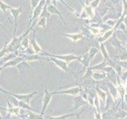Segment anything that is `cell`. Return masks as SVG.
<instances>
[{
  "label": "cell",
  "instance_id": "44dd1931",
  "mask_svg": "<svg viewBox=\"0 0 127 119\" xmlns=\"http://www.w3.org/2000/svg\"><path fill=\"white\" fill-rule=\"evenodd\" d=\"M28 119H42V117L36 114H32L29 112L28 114Z\"/></svg>",
  "mask_w": 127,
  "mask_h": 119
},
{
  "label": "cell",
  "instance_id": "4fadbf2b",
  "mask_svg": "<svg viewBox=\"0 0 127 119\" xmlns=\"http://www.w3.org/2000/svg\"><path fill=\"white\" fill-rule=\"evenodd\" d=\"M12 7L10 6H9L8 4H6V2H4L2 0H0V9H1V10L4 13V14L6 16H7V14H6V11L8 10H10Z\"/></svg>",
  "mask_w": 127,
  "mask_h": 119
},
{
  "label": "cell",
  "instance_id": "484cf974",
  "mask_svg": "<svg viewBox=\"0 0 127 119\" xmlns=\"http://www.w3.org/2000/svg\"><path fill=\"white\" fill-rule=\"evenodd\" d=\"M6 46H7V42L6 43V45H4V47H3L1 51H0V58H2V56H4L6 55V53H7V52H8Z\"/></svg>",
  "mask_w": 127,
  "mask_h": 119
},
{
  "label": "cell",
  "instance_id": "ac0fdd59",
  "mask_svg": "<svg viewBox=\"0 0 127 119\" xmlns=\"http://www.w3.org/2000/svg\"><path fill=\"white\" fill-rule=\"evenodd\" d=\"M100 50H101V52H102V54L104 57V59L105 60H108V53H107V49H106V48H105L104 45H103V43H101L100 44Z\"/></svg>",
  "mask_w": 127,
  "mask_h": 119
},
{
  "label": "cell",
  "instance_id": "d590c367",
  "mask_svg": "<svg viewBox=\"0 0 127 119\" xmlns=\"http://www.w3.org/2000/svg\"><path fill=\"white\" fill-rule=\"evenodd\" d=\"M0 119H2V116L1 115H0Z\"/></svg>",
  "mask_w": 127,
  "mask_h": 119
},
{
  "label": "cell",
  "instance_id": "4316f807",
  "mask_svg": "<svg viewBox=\"0 0 127 119\" xmlns=\"http://www.w3.org/2000/svg\"><path fill=\"white\" fill-rule=\"evenodd\" d=\"M18 106L20 107H23V108H27V109H29V110H31V111H34L31 108V107H29V105L27 104V103H25L24 102H22V101H20L19 103H18Z\"/></svg>",
  "mask_w": 127,
  "mask_h": 119
},
{
  "label": "cell",
  "instance_id": "f546056e",
  "mask_svg": "<svg viewBox=\"0 0 127 119\" xmlns=\"http://www.w3.org/2000/svg\"><path fill=\"white\" fill-rule=\"evenodd\" d=\"M119 64H120V66H122V67H123V68L127 69V60H126V61H120Z\"/></svg>",
  "mask_w": 127,
  "mask_h": 119
},
{
  "label": "cell",
  "instance_id": "74e56055",
  "mask_svg": "<svg viewBox=\"0 0 127 119\" xmlns=\"http://www.w3.org/2000/svg\"><path fill=\"white\" fill-rule=\"evenodd\" d=\"M119 119H122V118H119Z\"/></svg>",
  "mask_w": 127,
  "mask_h": 119
},
{
  "label": "cell",
  "instance_id": "7c38bea8",
  "mask_svg": "<svg viewBox=\"0 0 127 119\" xmlns=\"http://www.w3.org/2000/svg\"><path fill=\"white\" fill-rule=\"evenodd\" d=\"M113 32H114V29H111L107 30V31H106V33H105L101 37L99 38V42L100 44L103 43V41H105L106 40H107L109 37L111 36V35L113 34Z\"/></svg>",
  "mask_w": 127,
  "mask_h": 119
},
{
  "label": "cell",
  "instance_id": "e575fe53",
  "mask_svg": "<svg viewBox=\"0 0 127 119\" xmlns=\"http://www.w3.org/2000/svg\"><path fill=\"white\" fill-rule=\"evenodd\" d=\"M2 67H0V72H1V71H2Z\"/></svg>",
  "mask_w": 127,
  "mask_h": 119
},
{
  "label": "cell",
  "instance_id": "ba28073f",
  "mask_svg": "<svg viewBox=\"0 0 127 119\" xmlns=\"http://www.w3.org/2000/svg\"><path fill=\"white\" fill-rule=\"evenodd\" d=\"M63 36L68 37L69 39H70L73 42H77L79 40L82 39L84 37V35L83 33H73V34H68V33H63Z\"/></svg>",
  "mask_w": 127,
  "mask_h": 119
},
{
  "label": "cell",
  "instance_id": "52a82bcc",
  "mask_svg": "<svg viewBox=\"0 0 127 119\" xmlns=\"http://www.w3.org/2000/svg\"><path fill=\"white\" fill-rule=\"evenodd\" d=\"M51 60L53 61V62L58 66L59 68H61L63 71H65L67 72L68 71V68H67V63L65 62V61L62 60H59V59H57V58H55V57H52L51 56Z\"/></svg>",
  "mask_w": 127,
  "mask_h": 119
},
{
  "label": "cell",
  "instance_id": "6da1fadb",
  "mask_svg": "<svg viewBox=\"0 0 127 119\" xmlns=\"http://www.w3.org/2000/svg\"><path fill=\"white\" fill-rule=\"evenodd\" d=\"M36 94V91H34L32 92V93H30V94H24V95H15V94H10V95L14 97V98H16L17 100L19 101H22V102L27 103L29 105V103H30V100H31V99L32 98V97Z\"/></svg>",
  "mask_w": 127,
  "mask_h": 119
},
{
  "label": "cell",
  "instance_id": "5b68a950",
  "mask_svg": "<svg viewBox=\"0 0 127 119\" xmlns=\"http://www.w3.org/2000/svg\"><path fill=\"white\" fill-rule=\"evenodd\" d=\"M43 2H46V0H41L40 4H39V5L33 10L31 21L36 19L37 17H39V16H40L41 13L43 11V7H44V6H43Z\"/></svg>",
  "mask_w": 127,
  "mask_h": 119
},
{
  "label": "cell",
  "instance_id": "d6a6232c",
  "mask_svg": "<svg viewBox=\"0 0 127 119\" xmlns=\"http://www.w3.org/2000/svg\"><path fill=\"white\" fill-rule=\"evenodd\" d=\"M0 91L1 92H2V93H5V94H8V95H10V93H9V92H6V91H3L1 87H0Z\"/></svg>",
  "mask_w": 127,
  "mask_h": 119
},
{
  "label": "cell",
  "instance_id": "cb8c5ba5",
  "mask_svg": "<svg viewBox=\"0 0 127 119\" xmlns=\"http://www.w3.org/2000/svg\"><path fill=\"white\" fill-rule=\"evenodd\" d=\"M29 45V38L28 37H25L23 39V41H21V47L22 48H26Z\"/></svg>",
  "mask_w": 127,
  "mask_h": 119
},
{
  "label": "cell",
  "instance_id": "9c48e42d",
  "mask_svg": "<svg viewBox=\"0 0 127 119\" xmlns=\"http://www.w3.org/2000/svg\"><path fill=\"white\" fill-rule=\"evenodd\" d=\"M23 60L22 58H21V57H15V58L12 59L10 60H9L7 63H6L2 66V68H6V67H10V66H16L18 64H20L21 61Z\"/></svg>",
  "mask_w": 127,
  "mask_h": 119
},
{
  "label": "cell",
  "instance_id": "5bb4252c",
  "mask_svg": "<svg viewBox=\"0 0 127 119\" xmlns=\"http://www.w3.org/2000/svg\"><path fill=\"white\" fill-rule=\"evenodd\" d=\"M80 92V88L79 87H73V88H71V89H68L66 91H62L60 92V93H63V94H70V95H77L78 93Z\"/></svg>",
  "mask_w": 127,
  "mask_h": 119
},
{
  "label": "cell",
  "instance_id": "277c9868",
  "mask_svg": "<svg viewBox=\"0 0 127 119\" xmlns=\"http://www.w3.org/2000/svg\"><path fill=\"white\" fill-rule=\"evenodd\" d=\"M47 6V10L49 11V13L51 14H55V15H58L59 17H60V19L62 20V21L63 22L64 25L65 26H66V24H65V21L64 20L63 18V17L62 15V14L59 12V10H58V8H57L54 4H50V5H48V6Z\"/></svg>",
  "mask_w": 127,
  "mask_h": 119
},
{
  "label": "cell",
  "instance_id": "83f0119b",
  "mask_svg": "<svg viewBox=\"0 0 127 119\" xmlns=\"http://www.w3.org/2000/svg\"><path fill=\"white\" fill-rule=\"evenodd\" d=\"M40 0H31V6L32 10H34V9L40 4Z\"/></svg>",
  "mask_w": 127,
  "mask_h": 119
},
{
  "label": "cell",
  "instance_id": "8992f818",
  "mask_svg": "<svg viewBox=\"0 0 127 119\" xmlns=\"http://www.w3.org/2000/svg\"><path fill=\"white\" fill-rule=\"evenodd\" d=\"M44 98H43V109H42V111H41V114H44V111L47 109L48 104H49L50 101L51 99V97L52 95H54V93H51V92L48 91L47 88H45V91H44Z\"/></svg>",
  "mask_w": 127,
  "mask_h": 119
},
{
  "label": "cell",
  "instance_id": "ffe728a7",
  "mask_svg": "<svg viewBox=\"0 0 127 119\" xmlns=\"http://www.w3.org/2000/svg\"><path fill=\"white\" fill-rule=\"evenodd\" d=\"M51 16V14L49 13V11L47 10V6H44L43 9V11L41 13V14L40 16V17H46V18H49Z\"/></svg>",
  "mask_w": 127,
  "mask_h": 119
},
{
  "label": "cell",
  "instance_id": "d6986e66",
  "mask_svg": "<svg viewBox=\"0 0 127 119\" xmlns=\"http://www.w3.org/2000/svg\"><path fill=\"white\" fill-rule=\"evenodd\" d=\"M75 102H76V107H74V109H77V108H79L81 106H82L83 104H85L86 103V102H85V101H83V99H82V98L81 97H77V98L76 99V100H75Z\"/></svg>",
  "mask_w": 127,
  "mask_h": 119
},
{
  "label": "cell",
  "instance_id": "f1b7e54d",
  "mask_svg": "<svg viewBox=\"0 0 127 119\" xmlns=\"http://www.w3.org/2000/svg\"><path fill=\"white\" fill-rule=\"evenodd\" d=\"M59 1H60V2H62L63 4H64V5H65V6H66V7H67L68 9H69V10H71V11H72V12L73 13V14H76V10H73V9L72 7H70V6H68V5H67V3L65 2L64 1V0H59Z\"/></svg>",
  "mask_w": 127,
  "mask_h": 119
},
{
  "label": "cell",
  "instance_id": "7a4b0ae2",
  "mask_svg": "<svg viewBox=\"0 0 127 119\" xmlns=\"http://www.w3.org/2000/svg\"><path fill=\"white\" fill-rule=\"evenodd\" d=\"M10 14H12V16L14 17V35H16V31H17V19H18V17L19 15L23 12L22 10V7L20 6V7H17V8H11L10 10Z\"/></svg>",
  "mask_w": 127,
  "mask_h": 119
},
{
  "label": "cell",
  "instance_id": "8fae6325",
  "mask_svg": "<svg viewBox=\"0 0 127 119\" xmlns=\"http://www.w3.org/2000/svg\"><path fill=\"white\" fill-rule=\"evenodd\" d=\"M81 1V0H80ZM81 2L82 3V6H83V7H84V10L86 14H88V16H89V17H93V16H94V11H93V8L89 4H87V5H85V4H84L81 1Z\"/></svg>",
  "mask_w": 127,
  "mask_h": 119
},
{
  "label": "cell",
  "instance_id": "30bf717a",
  "mask_svg": "<svg viewBox=\"0 0 127 119\" xmlns=\"http://www.w3.org/2000/svg\"><path fill=\"white\" fill-rule=\"evenodd\" d=\"M30 44H31V45L32 46V48L34 49V51L36 52V53H39V52H43V50L41 49V48L40 47V45H38L36 41V38H35V32H34V34L32 36V38L30 40Z\"/></svg>",
  "mask_w": 127,
  "mask_h": 119
},
{
  "label": "cell",
  "instance_id": "836d02e7",
  "mask_svg": "<svg viewBox=\"0 0 127 119\" xmlns=\"http://www.w3.org/2000/svg\"><path fill=\"white\" fill-rule=\"evenodd\" d=\"M95 118H96V119H100V114H96Z\"/></svg>",
  "mask_w": 127,
  "mask_h": 119
},
{
  "label": "cell",
  "instance_id": "4dcf8cb0",
  "mask_svg": "<svg viewBox=\"0 0 127 119\" xmlns=\"http://www.w3.org/2000/svg\"><path fill=\"white\" fill-rule=\"evenodd\" d=\"M0 26H1V27H2V29H4V30H5V31H6V33H8L9 35H10V37H11V35H10V33H9V32L7 31V29H6L5 27H4V25H3L2 24V22H1V21H0Z\"/></svg>",
  "mask_w": 127,
  "mask_h": 119
},
{
  "label": "cell",
  "instance_id": "e0dca14e",
  "mask_svg": "<svg viewBox=\"0 0 127 119\" xmlns=\"http://www.w3.org/2000/svg\"><path fill=\"white\" fill-rule=\"evenodd\" d=\"M98 52V48H95V47H92L90 49H89V58L90 60L93 59V57L95 56V54Z\"/></svg>",
  "mask_w": 127,
  "mask_h": 119
},
{
  "label": "cell",
  "instance_id": "d4e9b609",
  "mask_svg": "<svg viewBox=\"0 0 127 119\" xmlns=\"http://www.w3.org/2000/svg\"><path fill=\"white\" fill-rule=\"evenodd\" d=\"M99 2H100V0H93L89 5L93 7V9H95V8H97L98 6H99Z\"/></svg>",
  "mask_w": 127,
  "mask_h": 119
},
{
  "label": "cell",
  "instance_id": "1f68e13d",
  "mask_svg": "<svg viewBox=\"0 0 127 119\" xmlns=\"http://www.w3.org/2000/svg\"><path fill=\"white\" fill-rule=\"evenodd\" d=\"M123 24H125L126 26H127V15L124 17V19H123Z\"/></svg>",
  "mask_w": 127,
  "mask_h": 119
},
{
  "label": "cell",
  "instance_id": "603a6c76",
  "mask_svg": "<svg viewBox=\"0 0 127 119\" xmlns=\"http://www.w3.org/2000/svg\"><path fill=\"white\" fill-rule=\"evenodd\" d=\"M122 6H123V14L122 17H125L127 14V1L126 0H122Z\"/></svg>",
  "mask_w": 127,
  "mask_h": 119
},
{
  "label": "cell",
  "instance_id": "8d00e7d4",
  "mask_svg": "<svg viewBox=\"0 0 127 119\" xmlns=\"http://www.w3.org/2000/svg\"><path fill=\"white\" fill-rule=\"evenodd\" d=\"M25 1H26V2H27V1H29V0H25Z\"/></svg>",
  "mask_w": 127,
  "mask_h": 119
},
{
  "label": "cell",
  "instance_id": "7402d4cb",
  "mask_svg": "<svg viewBox=\"0 0 127 119\" xmlns=\"http://www.w3.org/2000/svg\"><path fill=\"white\" fill-rule=\"evenodd\" d=\"M75 114H65V115H63L60 117H47L49 119H66L69 117L74 116Z\"/></svg>",
  "mask_w": 127,
  "mask_h": 119
},
{
  "label": "cell",
  "instance_id": "9a60e30c",
  "mask_svg": "<svg viewBox=\"0 0 127 119\" xmlns=\"http://www.w3.org/2000/svg\"><path fill=\"white\" fill-rule=\"evenodd\" d=\"M46 24H47L46 17H40V19L38 20V22H37V26L38 27H42L45 29Z\"/></svg>",
  "mask_w": 127,
  "mask_h": 119
},
{
  "label": "cell",
  "instance_id": "f35d334b",
  "mask_svg": "<svg viewBox=\"0 0 127 119\" xmlns=\"http://www.w3.org/2000/svg\"><path fill=\"white\" fill-rule=\"evenodd\" d=\"M126 1H127V0H126Z\"/></svg>",
  "mask_w": 127,
  "mask_h": 119
},
{
  "label": "cell",
  "instance_id": "2e32d148",
  "mask_svg": "<svg viewBox=\"0 0 127 119\" xmlns=\"http://www.w3.org/2000/svg\"><path fill=\"white\" fill-rule=\"evenodd\" d=\"M7 103L9 104V108H8L9 114H17V113H18V111H19V108L13 107V106H11L10 103L9 102H7Z\"/></svg>",
  "mask_w": 127,
  "mask_h": 119
},
{
  "label": "cell",
  "instance_id": "3957f363",
  "mask_svg": "<svg viewBox=\"0 0 127 119\" xmlns=\"http://www.w3.org/2000/svg\"><path fill=\"white\" fill-rule=\"evenodd\" d=\"M47 55L49 56H52V57H55V58L62 60L66 63H69V62H70V61H73L74 60H77L79 58L78 56L73 55V54H68V55H49V54H47Z\"/></svg>",
  "mask_w": 127,
  "mask_h": 119
}]
</instances>
